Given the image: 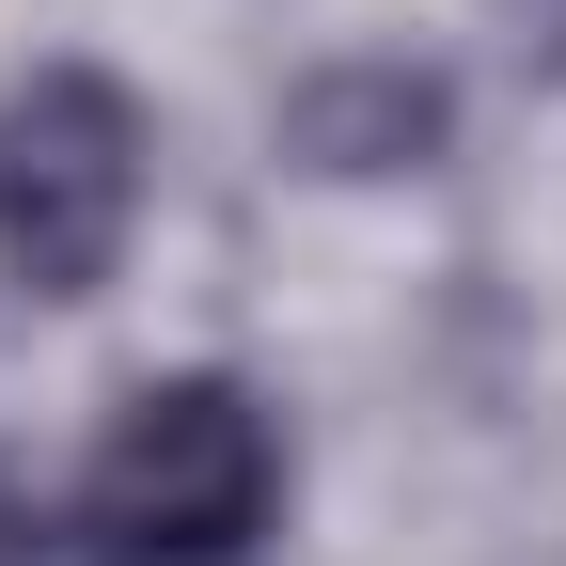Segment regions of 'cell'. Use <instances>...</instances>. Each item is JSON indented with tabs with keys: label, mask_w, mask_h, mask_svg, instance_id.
<instances>
[{
	"label": "cell",
	"mask_w": 566,
	"mask_h": 566,
	"mask_svg": "<svg viewBox=\"0 0 566 566\" xmlns=\"http://www.w3.org/2000/svg\"><path fill=\"white\" fill-rule=\"evenodd\" d=\"M142 237V95L95 63H48V80L0 95V268L32 300H95Z\"/></svg>",
	"instance_id": "obj_2"
},
{
	"label": "cell",
	"mask_w": 566,
	"mask_h": 566,
	"mask_svg": "<svg viewBox=\"0 0 566 566\" xmlns=\"http://www.w3.org/2000/svg\"><path fill=\"white\" fill-rule=\"evenodd\" d=\"M424 142H441V95H424L409 63H363V80L300 95V158H331V174H409Z\"/></svg>",
	"instance_id": "obj_3"
},
{
	"label": "cell",
	"mask_w": 566,
	"mask_h": 566,
	"mask_svg": "<svg viewBox=\"0 0 566 566\" xmlns=\"http://www.w3.org/2000/svg\"><path fill=\"white\" fill-rule=\"evenodd\" d=\"M0 566H32V504H17V472H0Z\"/></svg>",
	"instance_id": "obj_4"
},
{
	"label": "cell",
	"mask_w": 566,
	"mask_h": 566,
	"mask_svg": "<svg viewBox=\"0 0 566 566\" xmlns=\"http://www.w3.org/2000/svg\"><path fill=\"white\" fill-rule=\"evenodd\" d=\"M283 520V441L237 378H142L80 472L95 566H252Z\"/></svg>",
	"instance_id": "obj_1"
}]
</instances>
